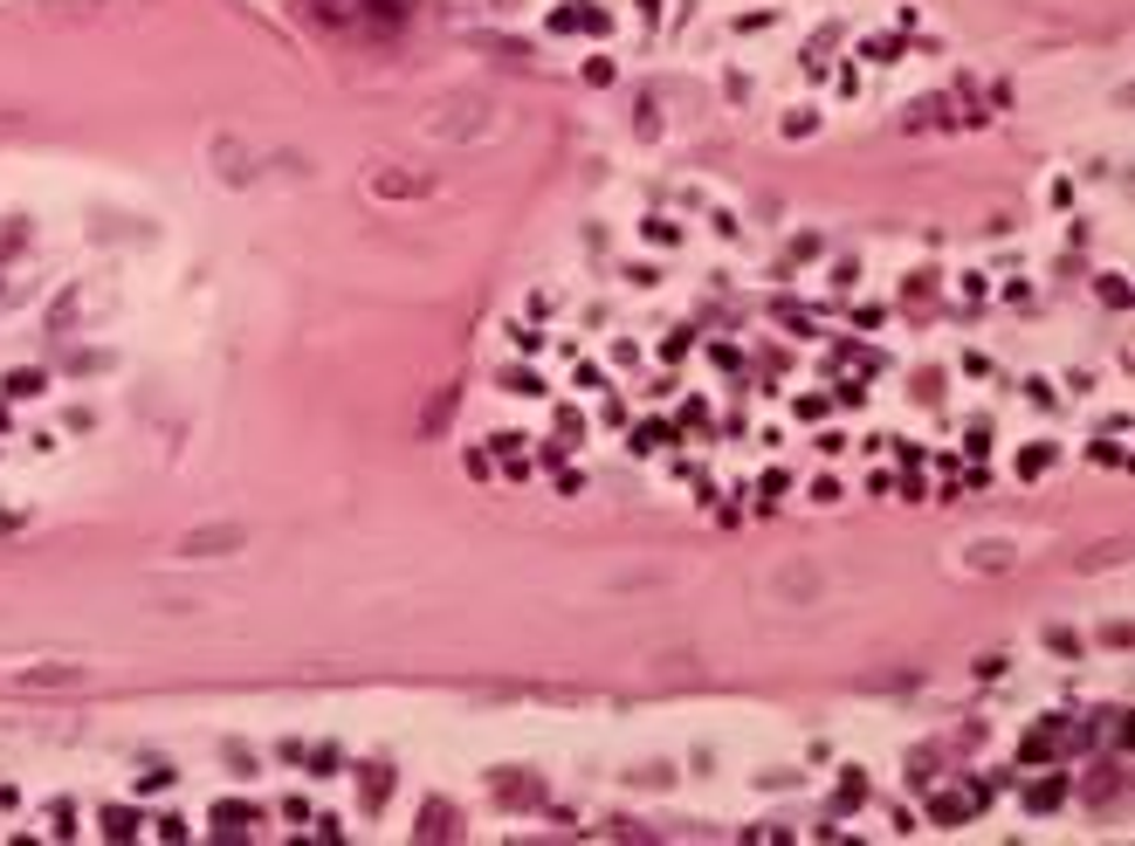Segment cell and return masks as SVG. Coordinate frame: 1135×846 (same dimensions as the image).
Here are the masks:
<instances>
[{
	"label": "cell",
	"instance_id": "7a4b0ae2",
	"mask_svg": "<svg viewBox=\"0 0 1135 846\" xmlns=\"http://www.w3.org/2000/svg\"><path fill=\"white\" fill-rule=\"evenodd\" d=\"M241 544V530H206V537H187L179 544V557H200V551H235Z\"/></svg>",
	"mask_w": 1135,
	"mask_h": 846
},
{
	"label": "cell",
	"instance_id": "3957f363",
	"mask_svg": "<svg viewBox=\"0 0 1135 846\" xmlns=\"http://www.w3.org/2000/svg\"><path fill=\"white\" fill-rule=\"evenodd\" d=\"M372 193H427V179H420V172H385V166H379V172H372Z\"/></svg>",
	"mask_w": 1135,
	"mask_h": 846
},
{
	"label": "cell",
	"instance_id": "6da1fadb",
	"mask_svg": "<svg viewBox=\"0 0 1135 846\" xmlns=\"http://www.w3.org/2000/svg\"><path fill=\"white\" fill-rule=\"evenodd\" d=\"M488 124H496V111H488V104H441V111H427V132L434 138H482Z\"/></svg>",
	"mask_w": 1135,
	"mask_h": 846
}]
</instances>
